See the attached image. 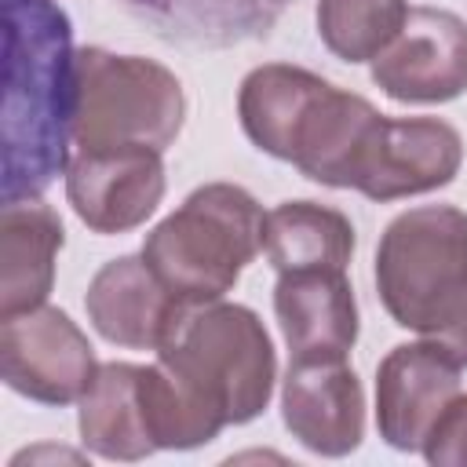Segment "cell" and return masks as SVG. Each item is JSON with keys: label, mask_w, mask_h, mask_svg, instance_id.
<instances>
[{"label": "cell", "mask_w": 467, "mask_h": 467, "mask_svg": "<svg viewBox=\"0 0 467 467\" xmlns=\"http://www.w3.org/2000/svg\"><path fill=\"white\" fill-rule=\"evenodd\" d=\"M274 314L292 361L347 358L358 343V303L347 270L277 274Z\"/></svg>", "instance_id": "obj_13"}, {"label": "cell", "mask_w": 467, "mask_h": 467, "mask_svg": "<svg viewBox=\"0 0 467 467\" xmlns=\"http://www.w3.org/2000/svg\"><path fill=\"white\" fill-rule=\"evenodd\" d=\"M463 164V139L449 120L438 117H383L372 124L350 190L368 201H398L441 190Z\"/></svg>", "instance_id": "obj_7"}, {"label": "cell", "mask_w": 467, "mask_h": 467, "mask_svg": "<svg viewBox=\"0 0 467 467\" xmlns=\"http://www.w3.org/2000/svg\"><path fill=\"white\" fill-rule=\"evenodd\" d=\"M266 212L234 182L197 186L142 244V259L186 306L223 299L241 270L263 252Z\"/></svg>", "instance_id": "obj_3"}, {"label": "cell", "mask_w": 467, "mask_h": 467, "mask_svg": "<svg viewBox=\"0 0 467 467\" xmlns=\"http://www.w3.org/2000/svg\"><path fill=\"white\" fill-rule=\"evenodd\" d=\"M80 441L102 460H146L157 452L146 394H142V365L106 361L99 365L88 394L80 398Z\"/></svg>", "instance_id": "obj_15"}, {"label": "cell", "mask_w": 467, "mask_h": 467, "mask_svg": "<svg viewBox=\"0 0 467 467\" xmlns=\"http://www.w3.org/2000/svg\"><path fill=\"white\" fill-rule=\"evenodd\" d=\"M157 361L223 427L255 420L277 379L274 343L259 314L223 299L186 306L157 347Z\"/></svg>", "instance_id": "obj_2"}, {"label": "cell", "mask_w": 467, "mask_h": 467, "mask_svg": "<svg viewBox=\"0 0 467 467\" xmlns=\"http://www.w3.org/2000/svg\"><path fill=\"white\" fill-rule=\"evenodd\" d=\"M281 416L292 438L317 456H347L365 438V390L347 358L288 361Z\"/></svg>", "instance_id": "obj_11"}, {"label": "cell", "mask_w": 467, "mask_h": 467, "mask_svg": "<svg viewBox=\"0 0 467 467\" xmlns=\"http://www.w3.org/2000/svg\"><path fill=\"white\" fill-rule=\"evenodd\" d=\"M263 252L277 274L347 270L354 255V226L339 208L317 201H285L266 212Z\"/></svg>", "instance_id": "obj_17"}, {"label": "cell", "mask_w": 467, "mask_h": 467, "mask_svg": "<svg viewBox=\"0 0 467 467\" xmlns=\"http://www.w3.org/2000/svg\"><path fill=\"white\" fill-rule=\"evenodd\" d=\"M376 292L394 325L441 336L467 299V212L420 204L394 215L376 248Z\"/></svg>", "instance_id": "obj_4"}, {"label": "cell", "mask_w": 467, "mask_h": 467, "mask_svg": "<svg viewBox=\"0 0 467 467\" xmlns=\"http://www.w3.org/2000/svg\"><path fill=\"white\" fill-rule=\"evenodd\" d=\"M66 241L58 212L40 197H22L0 212V317L33 310L55 285V259Z\"/></svg>", "instance_id": "obj_14"}, {"label": "cell", "mask_w": 467, "mask_h": 467, "mask_svg": "<svg viewBox=\"0 0 467 467\" xmlns=\"http://www.w3.org/2000/svg\"><path fill=\"white\" fill-rule=\"evenodd\" d=\"M131 7H139L142 15H164L168 26H175V33H190L208 40L212 33L219 40L234 36L230 15H226V0H128ZM266 4H281V0H230L237 29L241 33H255L252 26H266ZM171 33V36H175Z\"/></svg>", "instance_id": "obj_19"}, {"label": "cell", "mask_w": 467, "mask_h": 467, "mask_svg": "<svg viewBox=\"0 0 467 467\" xmlns=\"http://www.w3.org/2000/svg\"><path fill=\"white\" fill-rule=\"evenodd\" d=\"M95 372V347L66 310L40 303L0 317V376L15 394L40 405H73L88 394Z\"/></svg>", "instance_id": "obj_6"}, {"label": "cell", "mask_w": 467, "mask_h": 467, "mask_svg": "<svg viewBox=\"0 0 467 467\" xmlns=\"http://www.w3.org/2000/svg\"><path fill=\"white\" fill-rule=\"evenodd\" d=\"M66 197L95 234L142 226L164 197V161L150 146L77 150L66 168Z\"/></svg>", "instance_id": "obj_10"}, {"label": "cell", "mask_w": 467, "mask_h": 467, "mask_svg": "<svg viewBox=\"0 0 467 467\" xmlns=\"http://www.w3.org/2000/svg\"><path fill=\"white\" fill-rule=\"evenodd\" d=\"M325 88L328 80L303 66H288V62L255 66L241 80V91H237V117H241L244 135L263 153L288 161L296 131Z\"/></svg>", "instance_id": "obj_16"}, {"label": "cell", "mask_w": 467, "mask_h": 467, "mask_svg": "<svg viewBox=\"0 0 467 467\" xmlns=\"http://www.w3.org/2000/svg\"><path fill=\"white\" fill-rule=\"evenodd\" d=\"M84 306L102 339L131 350H157L186 310V303L161 285L142 255L109 259L91 277Z\"/></svg>", "instance_id": "obj_12"}, {"label": "cell", "mask_w": 467, "mask_h": 467, "mask_svg": "<svg viewBox=\"0 0 467 467\" xmlns=\"http://www.w3.org/2000/svg\"><path fill=\"white\" fill-rule=\"evenodd\" d=\"M463 361L434 339L398 343L376 368V427L398 452H420L441 409L460 394Z\"/></svg>", "instance_id": "obj_8"}, {"label": "cell", "mask_w": 467, "mask_h": 467, "mask_svg": "<svg viewBox=\"0 0 467 467\" xmlns=\"http://www.w3.org/2000/svg\"><path fill=\"white\" fill-rule=\"evenodd\" d=\"M186 95L179 77L142 55H113L106 47L77 51V150L150 146L164 150L182 131Z\"/></svg>", "instance_id": "obj_5"}, {"label": "cell", "mask_w": 467, "mask_h": 467, "mask_svg": "<svg viewBox=\"0 0 467 467\" xmlns=\"http://www.w3.org/2000/svg\"><path fill=\"white\" fill-rule=\"evenodd\" d=\"M77 51L55 0H4V204L40 197L69 168Z\"/></svg>", "instance_id": "obj_1"}, {"label": "cell", "mask_w": 467, "mask_h": 467, "mask_svg": "<svg viewBox=\"0 0 467 467\" xmlns=\"http://www.w3.org/2000/svg\"><path fill=\"white\" fill-rule=\"evenodd\" d=\"M372 80L394 102H449L467 91V22L445 7H409L401 33L372 58Z\"/></svg>", "instance_id": "obj_9"}, {"label": "cell", "mask_w": 467, "mask_h": 467, "mask_svg": "<svg viewBox=\"0 0 467 467\" xmlns=\"http://www.w3.org/2000/svg\"><path fill=\"white\" fill-rule=\"evenodd\" d=\"M441 339L452 347V354H456V358L463 361V368H467V299H463V306L456 310V317L445 325Z\"/></svg>", "instance_id": "obj_21"}, {"label": "cell", "mask_w": 467, "mask_h": 467, "mask_svg": "<svg viewBox=\"0 0 467 467\" xmlns=\"http://www.w3.org/2000/svg\"><path fill=\"white\" fill-rule=\"evenodd\" d=\"M405 18L409 0H317V36L343 62H372Z\"/></svg>", "instance_id": "obj_18"}, {"label": "cell", "mask_w": 467, "mask_h": 467, "mask_svg": "<svg viewBox=\"0 0 467 467\" xmlns=\"http://www.w3.org/2000/svg\"><path fill=\"white\" fill-rule=\"evenodd\" d=\"M420 452L431 463H452V467H467V394L460 390L441 416L434 420V427L427 431Z\"/></svg>", "instance_id": "obj_20"}]
</instances>
